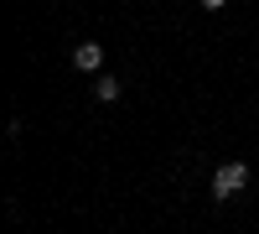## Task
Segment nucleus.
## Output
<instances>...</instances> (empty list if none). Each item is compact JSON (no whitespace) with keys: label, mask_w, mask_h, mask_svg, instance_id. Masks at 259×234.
Segmentation results:
<instances>
[{"label":"nucleus","mask_w":259,"mask_h":234,"mask_svg":"<svg viewBox=\"0 0 259 234\" xmlns=\"http://www.w3.org/2000/svg\"><path fill=\"white\" fill-rule=\"evenodd\" d=\"M249 187V161H223L218 172H212V198L228 203V198H239Z\"/></svg>","instance_id":"nucleus-1"},{"label":"nucleus","mask_w":259,"mask_h":234,"mask_svg":"<svg viewBox=\"0 0 259 234\" xmlns=\"http://www.w3.org/2000/svg\"><path fill=\"white\" fill-rule=\"evenodd\" d=\"M73 68L78 73H99L104 68V42H78L73 47Z\"/></svg>","instance_id":"nucleus-2"},{"label":"nucleus","mask_w":259,"mask_h":234,"mask_svg":"<svg viewBox=\"0 0 259 234\" xmlns=\"http://www.w3.org/2000/svg\"><path fill=\"white\" fill-rule=\"evenodd\" d=\"M94 94H99V104H114V99L124 94V83H119V78H99V83H94Z\"/></svg>","instance_id":"nucleus-3"},{"label":"nucleus","mask_w":259,"mask_h":234,"mask_svg":"<svg viewBox=\"0 0 259 234\" xmlns=\"http://www.w3.org/2000/svg\"><path fill=\"white\" fill-rule=\"evenodd\" d=\"M197 6H202V11H223L228 0H197Z\"/></svg>","instance_id":"nucleus-4"}]
</instances>
